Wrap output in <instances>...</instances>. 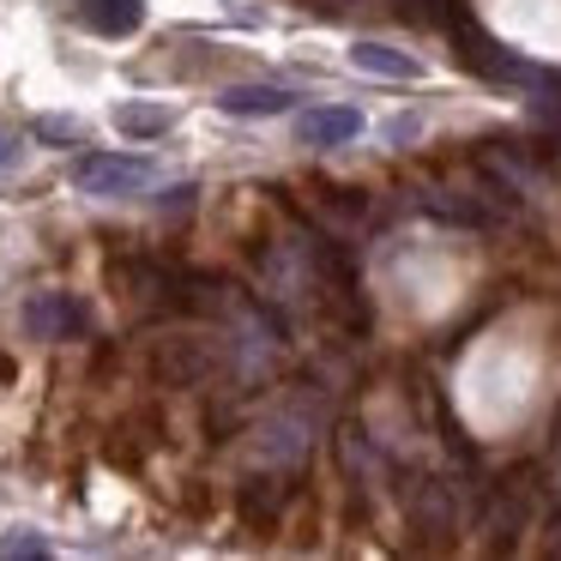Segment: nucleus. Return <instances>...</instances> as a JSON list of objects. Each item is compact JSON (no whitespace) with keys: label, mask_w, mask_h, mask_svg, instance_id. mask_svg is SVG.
<instances>
[{"label":"nucleus","mask_w":561,"mask_h":561,"mask_svg":"<svg viewBox=\"0 0 561 561\" xmlns=\"http://www.w3.org/2000/svg\"><path fill=\"white\" fill-rule=\"evenodd\" d=\"M25 327L31 339H73V332H85V308L67 290H43L25 302Z\"/></svg>","instance_id":"2"},{"label":"nucleus","mask_w":561,"mask_h":561,"mask_svg":"<svg viewBox=\"0 0 561 561\" xmlns=\"http://www.w3.org/2000/svg\"><path fill=\"white\" fill-rule=\"evenodd\" d=\"M13 163H19V139L0 134V170H13Z\"/></svg>","instance_id":"13"},{"label":"nucleus","mask_w":561,"mask_h":561,"mask_svg":"<svg viewBox=\"0 0 561 561\" xmlns=\"http://www.w3.org/2000/svg\"><path fill=\"white\" fill-rule=\"evenodd\" d=\"M115 127H122L127 139H163L170 134V110H163V103H122V110H115Z\"/></svg>","instance_id":"8"},{"label":"nucleus","mask_w":561,"mask_h":561,"mask_svg":"<svg viewBox=\"0 0 561 561\" xmlns=\"http://www.w3.org/2000/svg\"><path fill=\"white\" fill-rule=\"evenodd\" d=\"M404 513H411V525L423 537H447L453 531V495H447V483H435V477H411Z\"/></svg>","instance_id":"3"},{"label":"nucleus","mask_w":561,"mask_h":561,"mask_svg":"<svg viewBox=\"0 0 561 561\" xmlns=\"http://www.w3.org/2000/svg\"><path fill=\"white\" fill-rule=\"evenodd\" d=\"M296 134H302V146H351L356 134H363V115L344 110V103H327V110H302V122H296Z\"/></svg>","instance_id":"4"},{"label":"nucleus","mask_w":561,"mask_h":561,"mask_svg":"<svg viewBox=\"0 0 561 561\" xmlns=\"http://www.w3.org/2000/svg\"><path fill=\"white\" fill-rule=\"evenodd\" d=\"M314 7H327V13H344V7H351V0H314Z\"/></svg>","instance_id":"14"},{"label":"nucleus","mask_w":561,"mask_h":561,"mask_svg":"<svg viewBox=\"0 0 561 561\" xmlns=\"http://www.w3.org/2000/svg\"><path fill=\"white\" fill-rule=\"evenodd\" d=\"M423 134V122H416V115H399V122L387 127V139H416Z\"/></svg>","instance_id":"12"},{"label":"nucleus","mask_w":561,"mask_h":561,"mask_svg":"<svg viewBox=\"0 0 561 561\" xmlns=\"http://www.w3.org/2000/svg\"><path fill=\"white\" fill-rule=\"evenodd\" d=\"M224 115H290L296 110V91L284 85H230L218 98Z\"/></svg>","instance_id":"6"},{"label":"nucleus","mask_w":561,"mask_h":561,"mask_svg":"<svg viewBox=\"0 0 561 561\" xmlns=\"http://www.w3.org/2000/svg\"><path fill=\"white\" fill-rule=\"evenodd\" d=\"M37 139H49V146H79V122H73V115H43Z\"/></svg>","instance_id":"10"},{"label":"nucleus","mask_w":561,"mask_h":561,"mask_svg":"<svg viewBox=\"0 0 561 561\" xmlns=\"http://www.w3.org/2000/svg\"><path fill=\"white\" fill-rule=\"evenodd\" d=\"M351 67H356V73H375V79H416V73H423L416 55L392 49V43H368V37L351 49Z\"/></svg>","instance_id":"7"},{"label":"nucleus","mask_w":561,"mask_h":561,"mask_svg":"<svg viewBox=\"0 0 561 561\" xmlns=\"http://www.w3.org/2000/svg\"><path fill=\"white\" fill-rule=\"evenodd\" d=\"M13 556H49V543L43 537H0V561H13Z\"/></svg>","instance_id":"11"},{"label":"nucleus","mask_w":561,"mask_h":561,"mask_svg":"<svg viewBox=\"0 0 561 561\" xmlns=\"http://www.w3.org/2000/svg\"><path fill=\"white\" fill-rule=\"evenodd\" d=\"M79 19L98 37H134L146 25V0H79Z\"/></svg>","instance_id":"5"},{"label":"nucleus","mask_w":561,"mask_h":561,"mask_svg":"<svg viewBox=\"0 0 561 561\" xmlns=\"http://www.w3.org/2000/svg\"><path fill=\"white\" fill-rule=\"evenodd\" d=\"M73 187L91 199H127L151 187V163L146 158H115V151H85L73 163Z\"/></svg>","instance_id":"1"},{"label":"nucleus","mask_w":561,"mask_h":561,"mask_svg":"<svg viewBox=\"0 0 561 561\" xmlns=\"http://www.w3.org/2000/svg\"><path fill=\"white\" fill-rule=\"evenodd\" d=\"M392 13L404 19V25H453V0H392Z\"/></svg>","instance_id":"9"}]
</instances>
